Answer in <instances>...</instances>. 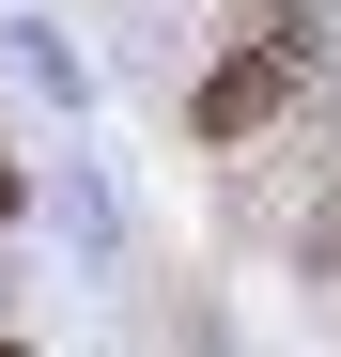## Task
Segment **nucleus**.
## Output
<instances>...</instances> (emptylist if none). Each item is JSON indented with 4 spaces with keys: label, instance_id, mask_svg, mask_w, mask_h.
<instances>
[{
    "label": "nucleus",
    "instance_id": "nucleus-1",
    "mask_svg": "<svg viewBox=\"0 0 341 357\" xmlns=\"http://www.w3.org/2000/svg\"><path fill=\"white\" fill-rule=\"evenodd\" d=\"M295 93H310V16H264V31L233 47V63L202 78V140H264Z\"/></svg>",
    "mask_w": 341,
    "mask_h": 357
},
{
    "label": "nucleus",
    "instance_id": "nucleus-2",
    "mask_svg": "<svg viewBox=\"0 0 341 357\" xmlns=\"http://www.w3.org/2000/svg\"><path fill=\"white\" fill-rule=\"evenodd\" d=\"M0 218H16V155H0Z\"/></svg>",
    "mask_w": 341,
    "mask_h": 357
}]
</instances>
